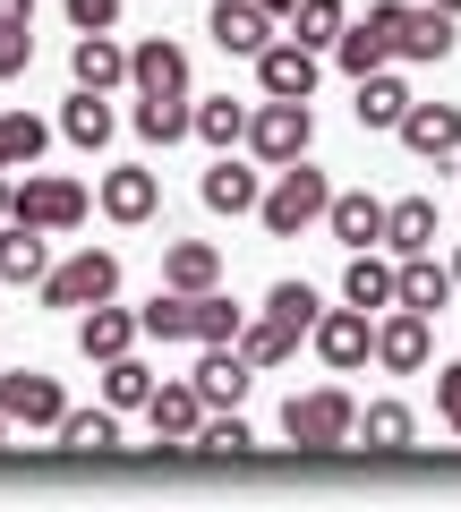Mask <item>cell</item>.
I'll return each mask as SVG.
<instances>
[{
	"label": "cell",
	"mask_w": 461,
	"mask_h": 512,
	"mask_svg": "<svg viewBox=\"0 0 461 512\" xmlns=\"http://www.w3.org/2000/svg\"><path fill=\"white\" fill-rule=\"evenodd\" d=\"M69 77L86 94H111V86H129V52L111 35H77V52H69Z\"/></svg>",
	"instance_id": "obj_22"
},
{
	"label": "cell",
	"mask_w": 461,
	"mask_h": 512,
	"mask_svg": "<svg viewBox=\"0 0 461 512\" xmlns=\"http://www.w3.org/2000/svg\"><path fill=\"white\" fill-rule=\"evenodd\" d=\"M376 367H393V376H419L427 359H436V333H427L419 308H376V342H368Z\"/></svg>",
	"instance_id": "obj_7"
},
{
	"label": "cell",
	"mask_w": 461,
	"mask_h": 512,
	"mask_svg": "<svg viewBox=\"0 0 461 512\" xmlns=\"http://www.w3.org/2000/svg\"><path fill=\"white\" fill-rule=\"evenodd\" d=\"M325 197H333V180L308 163V154H299V163H282V171H274V188L257 197V222H265L274 239H299L308 222H325Z\"/></svg>",
	"instance_id": "obj_1"
},
{
	"label": "cell",
	"mask_w": 461,
	"mask_h": 512,
	"mask_svg": "<svg viewBox=\"0 0 461 512\" xmlns=\"http://www.w3.org/2000/svg\"><path fill=\"white\" fill-rule=\"evenodd\" d=\"M35 69V26H0V86Z\"/></svg>",
	"instance_id": "obj_41"
},
{
	"label": "cell",
	"mask_w": 461,
	"mask_h": 512,
	"mask_svg": "<svg viewBox=\"0 0 461 512\" xmlns=\"http://www.w3.org/2000/svg\"><path fill=\"white\" fill-rule=\"evenodd\" d=\"M231 350H240L248 367H282L299 350V333L291 325H274V316H240V333H231Z\"/></svg>",
	"instance_id": "obj_31"
},
{
	"label": "cell",
	"mask_w": 461,
	"mask_h": 512,
	"mask_svg": "<svg viewBox=\"0 0 461 512\" xmlns=\"http://www.w3.org/2000/svg\"><path fill=\"white\" fill-rule=\"evenodd\" d=\"M146 393H154V367L137 359V350L103 359V410H146Z\"/></svg>",
	"instance_id": "obj_33"
},
{
	"label": "cell",
	"mask_w": 461,
	"mask_h": 512,
	"mask_svg": "<svg viewBox=\"0 0 461 512\" xmlns=\"http://www.w3.org/2000/svg\"><path fill=\"white\" fill-rule=\"evenodd\" d=\"M427 248H436V197L385 205V256H427Z\"/></svg>",
	"instance_id": "obj_23"
},
{
	"label": "cell",
	"mask_w": 461,
	"mask_h": 512,
	"mask_svg": "<svg viewBox=\"0 0 461 512\" xmlns=\"http://www.w3.org/2000/svg\"><path fill=\"white\" fill-rule=\"evenodd\" d=\"M94 205H103L111 222H154V205H163V180H154L146 163H120V171H103Z\"/></svg>",
	"instance_id": "obj_13"
},
{
	"label": "cell",
	"mask_w": 461,
	"mask_h": 512,
	"mask_svg": "<svg viewBox=\"0 0 461 512\" xmlns=\"http://www.w3.org/2000/svg\"><path fill=\"white\" fill-rule=\"evenodd\" d=\"M129 342H137V316H129V308H111V299L77 308V350H86L94 367H103V359H120Z\"/></svg>",
	"instance_id": "obj_20"
},
{
	"label": "cell",
	"mask_w": 461,
	"mask_h": 512,
	"mask_svg": "<svg viewBox=\"0 0 461 512\" xmlns=\"http://www.w3.org/2000/svg\"><path fill=\"white\" fill-rule=\"evenodd\" d=\"M359 128H393V120H402V111H410V86H402V77H393V69H368V77H359Z\"/></svg>",
	"instance_id": "obj_32"
},
{
	"label": "cell",
	"mask_w": 461,
	"mask_h": 512,
	"mask_svg": "<svg viewBox=\"0 0 461 512\" xmlns=\"http://www.w3.org/2000/svg\"><path fill=\"white\" fill-rule=\"evenodd\" d=\"M351 26V9L342 0H299L291 9V43H308V52H333V35Z\"/></svg>",
	"instance_id": "obj_36"
},
{
	"label": "cell",
	"mask_w": 461,
	"mask_h": 512,
	"mask_svg": "<svg viewBox=\"0 0 461 512\" xmlns=\"http://www.w3.org/2000/svg\"><path fill=\"white\" fill-rule=\"evenodd\" d=\"M359 444H368V453H410V436H419V419H410L402 402H368L359 410V427H351Z\"/></svg>",
	"instance_id": "obj_29"
},
{
	"label": "cell",
	"mask_w": 461,
	"mask_h": 512,
	"mask_svg": "<svg viewBox=\"0 0 461 512\" xmlns=\"http://www.w3.org/2000/svg\"><path fill=\"white\" fill-rule=\"evenodd\" d=\"M257 9H265V18H274V26H282V18H291V9H299V0H257Z\"/></svg>",
	"instance_id": "obj_45"
},
{
	"label": "cell",
	"mask_w": 461,
	"mask_h": 512,
	"mask_svg": "<svg viewBox=\"0 0 461 512\" xmlns=\"http://www.w3.org/2000/svg\"><path fill=\"white\" fill-rule=\"evenodd\" d=\"M197 197H205V214H257V197H265V180L240 163V154H214V171L197 180Z\"/></svg>",
	"instance_id": "obj_15"
},
{
	"label": "cell",
	"mask_w": 461,
	"mask_h": 512,
	"mask_svg": "<svg viewBox=\"0 0 461 512\" xmlns=\"http://www.w3.org/2000/svg\"><path fill=\"white\" fill-rule=\"evenodd\" d=\"M146 419H154V436H163V444H188V436H197V419H205L197 384H154V393H146Z\"/></svg>",
	"instance_id": "obj_24"
},
{
	"label": "cell",
	"mask_w": 461,
	"mask_h": 512,
	"mask_svg": "<svg viewBox=\"0 0 461 512\" xmlns=\"http://www.w3.org/2000/svg\"><path fill=\"white\" fill-rule=\"evenodd\" d=\"M69 26L77 35H111L120 26V0H69Z\"/></svg>",
	"instance_id": "obj_42"
},
{
	"label": "cell",
	"mask_w": 461,
	"mask_h": 512,
	"mask_svg": "<svg viewBox=\"0 0 461 512\" xmlns=\"http://www.w3.org/2000/svg\"><path fill=\"white\" fill-rule=\"evenodd\" d=\"M188 444H197V453H222V461H240V453H257V427H248L240 410H205Z\"/></svg>",
	"instance_id": "obj_35"
},
{
	"label": "cell",
	"mask_w": 461,
	"mask_h": 512,
	"mask_svg": "<svg viewBox=\"0 0 461 512\" xmlns=\"http://www.w3.org/2000/svg\"><path fill=\"white\" fill-rule=\"evenodd\" d=\"M248 154H257L265 171H282V163H299V154L316 146V111L308 103H282V94H265L257 111H248V137H240Z\"/></svg>",
	"instance_id": "obj_3"
},
{
	"label": "cell",
	"mask_w": 461,
	"mask_h": 512,
	"mask_svg": "<svg viewBox=\"0 0 461 512\" xmlns=\"http://www.w3.org/2000/svg\"><path fill=\"white\" fill-rule=\"evenodd\" d=\"M427 9H444V18H461V0H427Z\"/></svg>",
	"instance_id": "obj_46"
},
{
	"label": "cell",
	"mask_w": 461,
	"mask_h": 512,
	"mask_svg": "<svg viewBox=\"0 0 461 512\" xmlns=\"http://www.w3.org/2000/svg\"><path fill=\"white\" fill-rule=\"evenodd\" d=\"M436 410L453 419V436H461V359H453V367H436Z\"/></svg>",
	"instance_id": "obj_43"
},
{
	"label": "cell",
	"mask_w": 461,
	"mask_h": 512,
	"mask_svg": "<svg viewBox=\"0 0 461 512\" xmlns=\"http://www.w3.org/2000/svg\"><path fill=\"white\" fill-rule=\"evenodd\" d=\"M188 137H205L214 154H231L248 137V103H231V94H205V103H188Z\"/></svg>",
	"instance_id": "obj_26"
},
{
	"label": "cell",
	"mask_w": 461,
	"mask_h": 512,
	"mask_svg": "<svg viewBox=\"0 0 461 512\" xmlns=\"http://www.w3.org/2000/svg\"><path fill=\"white\" fill-rule=\"evenodd\" d=\"M205 35H214L222 52H240V60H257L265 43H274V18H265L257 0H214V18H205Z\"/></svg>",
	"instance_id": "obj_14"
},
{
	"label": "cell",
	"mask_w": 461,
	"mask_h": 512,
	"mask_svg": "<svg viewBox=\"0 0 461 512\" xmlns=\"http://www.w3.org/2000/svg\"><path fill=\"white\" fill-rule=\"evenodd\" d=\"M265 316H274V325H291L299 342H308V325L325 316V299H316L308 282H274V291H265Z\"/></svg>",
	"instance_id": "obj_38"
},
{
	"label": "cell",
	"mask_w": 461,
	"mask_h": 512,
	"mask_svg": "<svg viewBox=\"0 0 461 512\" xmlns=\"http://www.w3.org/2000/svg\"><path fill=\"white\" fill-rule=\"evenodd\" d=\"M393 137H402L419 163H453L461 154V103H419V94H410V111L393 120Z\"/></svg>",
	"instance_id": "obj_10"
},
{
	"label": "cell",
	"mask_w": 461,
	"mask_h": 512,
	"mask_svg": "<svg viewBox=\"0 0 461 512\" xmlns=\"http://www.w3.org/2000/svg\"><path fill=\"white\" fill-rule=\"evenodd\" d=\"M43 274H52V231L0 222V282H43Z\"/></svg>",
	"instance_id": "obj_21"
},
{
	"label": "cell",
	"mask_w": 461,
	"mask_h": 512,
	"mask_svg": "<svg viewBox=\"0 0 461 512\" xmlns=\"http://www.w3.org/2000/svg\"><path fill=\"white\" fill-rule=\"evenodd\" d=\"M0 222H9V171H0Z\"/></svg>",
	"instance_id": "obj_47"
},
{
	"label": "cell",
	"mask_w": 461,
	"mask_h": 512,
	"mask_svg": "<svg viewBox=\"0 0 461 512\" xmlns=\"http://www.w3.org/2000/svg\"><path fill=\"white\" fill-rule=\"evenodd\" d=\"M359 427V402L342 393V384H316V393H291V410H282V436L299 444V453H342Z\"/></svg>",
	"instance_id": "obj_2"
},
{
	"label": "cell",
	"mask_w": 461,
	"mask_h": 512,
	"mask_svg": "<svg viewBox=\"0 0 461 512\" xmlns=\"http://www.w3.org/2000/svg\"><path fill=\"white\" fill-rule=\"evenodd\" d=\"M444 274H453V291H461V248H453V265H444Z\"/></svg>",
	"instance_id": "obj_48"
},
{
	"label": "cell",
	"mask_w": 461,
	"mask_h": 512,
	"mask_svg": "<svg viewBox=\"0 0 461 512\" xmlns=\"http://www.w3.org/2000/svg\"><path fill=\"white\" fill-rule=\"evenodd\" d=\"M214 282H222V248L214 239H171L163 248V291L197 299V291H214Z\"/></svg>",
	"instance_id": "obj_19"
},
{
	"label": "cell",
	"mask_w": 461,
	"mask_h": 512,
	"mask_svg": "<svg viewBox=\"0 0 461 512\" xmlns=\"http://www.w3.org/2000/svg\"><path fill=\"white\" fill-rule=\"evenodd\" d=\"M0 453H9V419H0Z\"/></svg>",
	"instance_id": "obj_49"
},
{
	"label": "cell",
	"mask_w": 461,
	"mask_h": 512,
	"mask_svg": "<svg viewBox=\"0 0 461 512\" xmlns=\"http://www.w3.org/2000/svg\"><path fill=\"white\" fill-rule=\"evenodd\" d=\"M137 333H146V342H188V299L180 291H154L146 308H137Z\"/></svg>",
	"instance_id": "obj_40"
},
{
	"label": "cell",
	"mask_w": 461,
	"mask_h": 512,
	"mask_svg": "<svg viewBox=\"0 0 461 512\" xmlns=\"http://www.w3.org/2000/svg\"><path fill=\"white\" fill-rule=\"evenodd\" d=\"M444 299H453V274L436 265V248H427V256H393V308H419V316H436Z\"/></svg>",
	"instance_id": "obj_16"
},
{
	"label": "cell",
	"mask_w": 461,
	"mask_h": 512,
	"mask_svg": "<svg viewBox=\"0 0 461 512\" xmlns=\"http://www.w3.org/2000/svg\"><path fill=\"white\" fill-rule=\"evenodd\" d=\"M197 350H205V359H197V376H188V384H197V402L205 410H240L248 384H257V367H248L231 342H197Z\"/></svg>",
	"instance_id": "obj_12"
},
{
	"label": "cell",
	"mask_w": 461,
	"mask_h": 512,
	"mask_svg": "<svg viewBox=\"0 0 461 512\" xmlns=\"http://www.w3.org/2000/svg\"><path fill=\"white\" fill-rule=\"evenodd\" d=\"M129 86H137V94H188V52H180L171 35H146V43L129 52Z\"/></svg>",
	"instance_id": "obj_18"
},
{
	"label": "cell",
	"mask_w": 461,
	"mask_h": 512,
	"mask_svg": "<svg viewBox=\"0 0 461 512\" xmlns=\"http://www.w3.org/2000/svg\"><path fill=\"white\" fill-rule=\"evenodd\" d=\"M325 60H342V69H351V77H368V69H385V35H376V26L368 18H351V26H342V35H333V52Z\"/></svg>",
	"instance_id": "obj_37"
},
{
	"label": "cell",
	"mask_w": 461,
	"mask_h": 512,
	"mask_svg": "<svg viewBox=\"0 0 461 512\" xmlns=\"http://www.w3.org/2000/svg\"><path fill=\"white\" fill-rule=\"evenodd\" d=\"M43 146H52V128L35 111H0V171H35Z\"/></svg>",
	"instance_id": "obj_30"
},
{
	"label": "cell",
	"mask_w": 461,
	"mask_h": 512,
	"mask_svg": "<svg viewBox=\"0 0 461 512\" xmlns=\"http://www.w3.org/2000/svg\"><path fill=\"white\" fill-rule=\"evenodd\" d=\"M0 26H35V0H0Z\"/></svg>",
	"instance_id": "obj_44"
},
{
	"label": "cell",
	"mask_w": 461,
	"mask_h": 512,
	"mask_svg": "<svg viewBox=\"0 0 461 512\" xmlns=\"http://www.w3.org/2000/svg\"><path fill=\"white\" fill-rule=\"evenodd\" d=\"M60 410H69L60 376H43V367H9L0 376V419L9 427H60Z\"/></svg>",
	"instance_id": "obj_9"
},
{
	"label": "cell",
	"mask_w": 461,
	"mask_h": 512,
	"mask_svg": "<svg viewBox=\"0 0 461 512\" xmlns=\"http://www.w3.org/2000/svg\"><path fill=\"white\" fill-rule=\"evenodd\" d=\"M308 342H316V359L333 367V376H351V367H368V342H376V316L368 308H351V299H342V308H325L308 325Z\"/></svg>",
	"instance_id": "obj_8"
},
{
	"label": "cell",
	"mask_w": 461,
	"mask_h": 512,
	"mask_svg": "<svg viewBox=\"0 0 461 512\" xmlns=\"http://www.w3.org/2000/svg\"><path fill=\"white\" fill-rule=\"evenodd\" d=\"M9 222H35V231H77V222H86V188L60 180V171H26V180H9Z\"/></svg>",
	"instance_id": "obj_5"
},
{
	"label": "cell",
	"mask_w": 461,
	"mask_h": 512,
	"mask_svg": "<svg viewBox=\"0 0 461 512\" xmlns=\"http://www.w3.org/2000/svg\"><path fill=\"white\" fill-rule=\"evenodd\" d=\"M368 26L385 35L393 60H444V52H453V18H444V9H427V0H419V9H410V0H376Z\"/></svg>",
	"instance_id": "obj_4"
},
{
	"label": "cell",
	"mask_w": 461,
	"mask_h": 512,
	"mask_svg": "<svg viewBox=\"0 0 461 512\" xmlns=\"http://www.w3.org/2000/svg\"><path fill=\"white\" fill-rule=\"evenodd\" d=\"M342 299L351 308H393V256H376V248H351V274H342Z\"/></svg>",
	"instance_id": "obj_27"
},
{
	"label": "cell",
	"mask_w": 461,
	"mask_h": 512,
	"mask_svg": "<svg viewBox=\"0 0 461 512\" xmlns=\"http://www.w3.org/2000/svg\"><path fill=\"white\" fill-rule=\"evenodd\" d=\"M60 453H120V410H60Z\"/></svg>",
	"instance_id": "obj_28"
},
{
	"label": "cell",
	"mask_w": 461,
	"mask_h": 512,
	"mask_svg": "<svg viewBox=\"0 0 461 512\" xmlns=\"http://www.w3.org/2000/svg\"><path fill=\"white\" fill-rule=\"evenodd\" d=\"M43 308H94V299H120V256L111 248H77L69 265H52V274L35 282Z\"/></svg>",
	"instance_id": "obj_6"
},
{
	"label": "cell",
	"mask_w": 461,
	"mask_h": 512,
	"mask_svg": "<svg viewBox=\"0 0 461 512\" xmlns=\"http://www.w3.org/2000/svg\"><path fill=\"white\" fill-rule=\"evenodd\" d=\"M60 137H69L77 154H103V146H111V94H86V86H77L69 103H60Z\"/></svg>",
	"instance_id": "obj_25"
},
{
	"label": "cell",
	"mask_w": 461,
	"mask_h": 512,
	"mask_svg": "<svg viewBox=\"0 0 461 512\" xmlns=\"http://www.w3.org/2000/svg\"><path fill=\"white\" fill-rule=\"evenodd\" d=\"M316 77H325V52H308V43H291V35H274V43L257 52V86L282 94V103H308Z\"/></svg>",
	"instance_id": "obj_11"
},
{
	"label": "cell",
	"mask_w": 461,
	"mask_h": 512,
	"mask_svg": "<svg viewBox=\"0 0 461 512\" xmlns=\"http://www.w3.org/2000/svg\"><path fill=\"white\" fill-rule=\"evenodd\" d=\"M231 333H240V308H231L222 291H197V299H188V342H231Z\"/></svg>",
	"instance_id": "obj_39"
},
{
	"label": "cell",
	"mask_w": 461,
	"mask_h": 512,
	"mask_svg": "<svg viewBox=\"0 0 461 512\" xmlns=\"http://www.w3.org/2000/svg\"><path fill=\"white\" fill-rule=\"evenodd\" d=\"M325 231L342 248H385V205L368 188H342V197H325Z\"/></svg>",
	"instance_id": "obj_17"
},
{
	"label": "cell",
	"mask_w": 461,
	"mask_h": 512,
	"mask_svg": "<svg viewBox=\"0 0 461 512\" xmlns=\"http://www.w3.org/2000/svg\"><path fill=\"white\" fill-rule=\"evenodd\" d=\"M137 137L146 146H180L188 137V94H137Z\"/></svg>",
	"instance_id": "obj_34"
}]
</instances>
